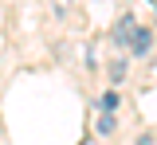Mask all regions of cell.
Wrapping results in <instances>:
<instances>
[{
  "label": "cell",
  "instance_id": "1",
  "mask_svg": "<svg viewBox=\"0 0 157 145\" xmlns=\"http://www.w3.org/2000/svg\"><path fill=\"white\" fill-rule=\"evenodd\" d=\"M134 28H137V20L130 16V12H126V16H118V24L110 28V39H114L118 47H126V43H130V35H134Z\"/></svg>",
  "mask_w": 157,
  "mask_h": 145
},
{
  "label": "cell",
  "instance_id": "2",
  "mask_svg": "<svg viewBox=\"0 0 157 145\" xmlns=\"http://www.w3.org/2000/svg\"><path fill=\"white\" fill-rule=\"evenodd\" d=\"M134 55H149V47H153V32L149 28H134V35H130V43H126Z\"/></svg>",
  "mask_w": 157,
  "mask_h": 145
},
{
  "label": "cell",
  "instance_id": "3",
  "mask_svg": "<svg viewBox=\"0 0 157 145\" xmlns=\"http://www.w3.org/2000/svg\"><path fill=\"white\" fill-rule=\"evenodd\" d=\"M98 110H102V114H114V110H118V94H114V90H106V94L98 98Z\"/></svg>",
  "mask_w": 157,
  "mask_h": 145
},
{
  "label": "cell",
  "instance_id": "4",
  "mask_svg": "<svg viewBox=\"0 0 157 145\" xmlns=\"http://www.w3.org/2000/svg\"><path fill=\"white\" fill-rule=\"evenodd\" d=\"M126 79V63L118 59V63H110V83H122Z\"/></svg>",
  "mask_w": 157,
  "mask_h": 145
},
{
  "label": "cell",
  "instance_id": "5",
  "mask_svg": "<svg viewBox=\"0 0 157 145\" xmlns=\"http://www.w3.org/2000/svg\"><path fill=\"white\" fill-rule=\"evenodd\" d=\"M98 133H114V114H102L98 118Z\"/></svg>",
  "mask_w": 157,
  "mask_h": 145
},
{
  "label": "cell",
  "instance_id": "6",
  "mask_svg": "<svg viewBox=\"0 0 157 145\" xmlns=\"http://www.w3.org/2000/svg\"><path fill=\"white\" fill-rule=\"evenodd\" d=\"M137 145H153V137H149V133H141V137H137Z\"/></svg>",
  "mask_w": 157,
  "mask_h": 145
}]
</instances>
